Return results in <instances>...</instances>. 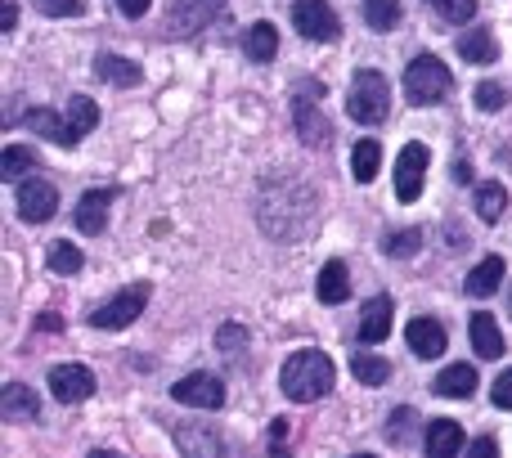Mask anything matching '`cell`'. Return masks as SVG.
<instances>
[{
  "mask_svg": "<svg viewBox=\"0 0 512 458\" xmlns=\"http://www.w3.org/2000/svg\"><path fill=\"white\" fill-rule=\"evenodd\" d=\"M36 167V153L27 144H9L0 153V180H27V171Z\"/></svg>",
  "mask_w": 512,
  "mask_h": 458,
  "instance_id": "27",
  "label": "cell"
},
{
  "mask_svg": "<svg viewBox=\"0 0 512 458\" xmlns=\"http://www.w3.org/2000/svg\"><path fill=\"white\" fill-rule=\"evenodd\" d=\"M387 108H391L387 77H382V72H373V68L355 72L351 95H346V113H351L355 122H364V126H378V122H387Z\"/></svg>",
  "mask_w": 512,
  "mask_h": 458,
  "instance_id": "2",
  "label": "cell"
},
{
  "mask_svg": "<svg viewBox=\"0 0 512 458\" xmlns=\"http://www.w3.org/2000/svg\"><path fill=\"white\" fill-rule=\"evenodd\" d=\"M405 337H409V351H414L418 360H441V355H445V346H450V337H445V328L436 324V319H427V315L409 319Z\"/></svg>",
  "mask_w": 512,
  "mask_h": 458,
  "instance_id": "12",
  "label": "cell"
},
{
  "mask_svg": "<svg viewBox=\"0 0 512 458\" xmlns=\"http://www.w3.org/2000/svg\"><path fill=\"white\" fill-rule=\"evenodd\" d=\"M221 9H225V0H171L167 32L171 36H194V32H203Z\"/></svg>",
  "mask_w": 512,
  "mask_h": 458,
  "instance_id": "8",
  "label": "cell"
},
{
  "mask_svg": "<svg viewBox=\"0 0 512 458\" xmlns=\"http://www.w3.org/2000/svg\"><path fill=\"white\" fill-rule=\"evenodd\" d=\"M243 337H248V333H243L239 324H225L216 342H221V351H225V355H239V351H243Z\"/></svg>",
  "mask_w": 512,
  "mask_h": 458,
  "instance_id": "38",
  "label": "cell"
},
{
  "mask_svg": "<svg viewBox=\"0 0 512 458\" xmlns=\"http://www.w3.org/2000/svg\"><path fill=\"white\" fill-rule=\"evenodd\" d=\"M108 207H113V189H90V194L77 203V229L81 234H104Z\"/></svg>",
  "mask_w": 512,
  "mask_h": 458,
  "instance_id": "16",
  "label": "cell"
},
{
  "mask_svg": "<svg viewBox=\"0 0 512 458\" xmlns=\"http://www.w3.org/2000/svg\"><path fill=\"white\" fill-rule=\"evenodd\" d=\"M391 333V297H373L360 315V342H382Z\"/></svg>",
  "mask_w": 512,
  "mask_h": 458,
  "instance_id": "21",
  "label": "cell"
},
{
  "mask_svg": "<svg viewBox=\"0 0 512 458\" xmlns=\"http://www.w3.org/2000/svg\"><path fill=\"white\" fill-rule=\"evenodd\" d=\"M50 391L63 405H81V400L95 396V373L86 364H54L50 369Z\"/></svg>",
  "mask_w": 512,
  "mask_h": 458,
  "instance_id": "9",
  "label": "cell"
},
{
  "mask_svg": "<svg viewBox=\"0 0 512 458\" xmlns=\"http://www.w3.org/2000/svg\"><path fill=\"white\" fill-rule=\"evenodd\" d=\"M418 247H423V229H400V234L382 238V252L387 256H418Z\"/></svg>",
  "mask_w": 512,
  "mask_h": 458,
  "instance_id": "33",
  "label": "cell"
},
{
  "mask_svg": "<svg viewBox=\"0 0 512 458\" xmlns=\"http://www.w3.org/2000/svg\"><path fill=\"white\" fill-rule=\"evenodd\" d=\"M427 149L423 144H405L396 158V198L400 203H418V194H423V176H427Z\"/></svg>",
  "mask_w": 512,
  "mask_h": 458,
  "instance_id": "7",
  "label": "cell"
},
{
  "mask_svg": "<svg viewBox=\"0 0 512 458\" xmlns=\"http://www.w3.org/2000/svg\"><path fill=\"white\" fill-rule=\"evenodd\" d=\"M364 23L373 32H391L400 23V0H364Z\"/></svg>",
  "mask_w": 512,
  "mask_h": 458,
  "instance_id": "29",
  "label": "cell"
},
{
  "mask_svg": "<svg viewBox=\"0 0 512 458\" xmlns=\"http://www.w3.org/2000/svg\"><path fill=\"white\" fill-rule=\"evenodd\" d=\"M472 346H477L481 360H499L504 355V333H499L495 315H486V310L472 315Z\"/></svg>",
  "mask_w": 512,
  "mask_h": 458,
  "instance_id": "20",
  "label": "cell"
},
{
  "mask_svg": "<svg viewBox=\"0 0 512 458\" xmlns=\"http://www.w3.org/2000/svg\"><path fill=\"white\" fill-rule=\"evenodd\" d=\"M333 360H328L324 351H297L283 360L279 369V387L288 400H297V405H310V400L328 396L333 391Z\"/></svg>",
  "mask_w": 512,
  "mask_h": 458,
  "instance_id": "1",
  "label": "cell"
},
{
  "mask_svg": "<svg viewBox=\"0 0 512 458\" xmlns=\"http://www.w3.org/2000/svg\"><path fill=\"white\" fill-rule=\"evenodd\" d=\"M459 54L468 63H495V36H490L486 27H477V32H468L459 41Z\"/></svg>",
  "mask_w": 512,
  "mask_h": 458,
  "instance_id": "28",
  "label": "cell"
},
{
  "mask_svg": "<svg viewBox=\"0 0 512 458\" xmlns=\"http://www.w3.org/2000/svg\"><path fill=\"white\" fill-rule=\"evenodd\" d=\"M14 23H18V5L9 0V5L0 9V27H5V32H14Z\"/></svg>",
  "mask_w": 512,
  "mask_h": 458,
  "instance_id": "43",
  "label": "cell"
},
{
  "mask_svg": "<svg viewBox=\"0 0 512 458\" xmlns=\"http://www.w3.org/2000/svg\"><path fill=\"white\" fill-rule=\"evenodd\" d=\"M36 328H45V333H59L63 319H59V315H41V319H36Z\"/></svg>",
  "mask_w": 512,
  "mask_h": 458,
  "instance_id": "44",
  "label": "cell"
},
{
  "mask_svg": "<svg viewBox=\"0 0 512 458\" xmlns=\"http://www.w3.org/2000/svg\"><path fill=\"white\" fill-rule=\"evenodd\" d=\"M504 283V256H486L481 265H472L468 274V297H490Z\"/></svg>",
  "mask_w": 512,
  "mask_h": 458,
  "instance_id": "23",
  "label": "cell"
},
{
  "mask_svg": "<svg viewBox=\"0 0 512 458\" xmlns=\"http://www.w3.org/2000/svg\"><path fill=\"white\" fill-rule=\"evenodd\" d=\"M409 423H414V409H400V418H391V423H387V436H391V441H405Z\"/></svg>",
  "mask_w": 512,
  "mask_h": 458,
  "instance_id": "39",
  "label": "cell"
},
{
  "mask_svg": "<svg viewBox=\"0 0 512 458\" xmlns=\"http://www.w3.org/2000/svg\"><path fill=\"white\" fill-rule=\"evenodd\" d=\"M36 414H41V400H36L32 387H23V382L0 387V418L5 423H32Z\"/></svg>",
  "mask_w": 512,
  "mask_h": 458,
  "instance_id": "14",
  "label": "cell"
},
{
  "mask_svg": "<svg viewBox=\"0 0 512 458\" xmlns=\"http://www.w3.org/2000/svg\"><path fill=\"white\" fill-rule=\"evenodd\" d=\"M72 122V131L77 135H90L99 126V104L95 99H86V95H72V104H68V113H63Z\"/></svg>",
  "mask_w": 512,
  "mask_h": 458,
  "instance_id": "30",
  "label": "cell"
},
{
  "mask_svg": "<svg viewBox=\"0 0 512 458\" xmlns=\"http://www.w3.org/2000/svg\"><path fill=\"white\" fill-rule=\"evenodd\" d=\"M117 5H122V14L140 18V14H149V5H153V0H117Z\"/></svg>",
  "mask_w": 512,
  "mask_h": 458,
  "instance_id": "42",
  "label": "cell"
},
{
  "mask_svg": "<svg viewBox=\"0 0 512 458\" xmlns=\"http://www.w3.org/2000/svg\"><path fill=\"white\" fill-rule=\"evenodd\" d=\"M355 458H378V454H355Z\"/></svg>",
  "mask_w": 512,
  "mask_h": 458,
  "instance_id": "47",
  "label": "cell"
},
{
  "mask_svg": "<svg viewBox=\"0 0 512 458\" xmlns=\"http://www.w3.org/2000/svg\"><path fill=\"white\" fill-rule=\"evenodd\" d=\"M243 54H248L252 63H270L274 54H279V32H274V23H252L248 36H243Z\"/></svg>",
  "mask_w": 512,
  "mask_h": 458,
  "instance_id": "22",
  "label": "cell"
},
{
  "mask_svg": "<svg viewBox=\"0 0 512 458\" xmlns=\"http://www.w3.org/2000/svg\"><path fill=\"white\" fill-rule=\"evenodd\" d=\"M283 436H288V423H283V418H274V423H270V454L288 450V445H283Z\"/></svg>",
  "mask_w": 512,
  "mask_h": 458,
  "instance_id": "41",
  "label": "cell"
},
{
  "mask_svg": "<svg viewBox=\"0 0 512 458\" xmlns=\"http://www.w3.org/2000/svg\"><path fill=\"white\" fill-rule=\"evenodd\" d=\"M463 450V427L450 423V418H436L423 436V454L427 458H459Z\"/></svg>",
  "mask_w": 512,
  "mask_h": 458,
  "instance_id": "15",
  "label": "cell"
},
{
  "mask_svg": "<svg viewBox=\"0 0 512 458\" xmlns=\"http://www.w3.org/2000/svg\"><path fill=\"white\" fill-rule=\"evenodd\" d=\"M315 297L324 301V306H342L346 297H351V274H346L342 261H328L324 270H319L315 279Z\"/></svg>",
  "mask_w": 512,
  "mask_h": 458,
  "instance_id": "17",
  "label": "cell"
},
{
  "mask_svg": "<svg viewBox=\"0 0 512 458\" xmlns=\"http://www.w3.org/2000/svg\"><path fill=\"white\" fill-rule=\"evenodd\" d=\"M436 396H450V400H468L477 391V369L472 364H450L445 373H436Z\"/></svg>",
  "mask_w": 512,
  "mask_h": 458,
  "instance_id": "19",
  "label": "cell"
},
{
  "mask_svg": "<svg viewBox=\"0 0 512 458\" xmlns=\"http://www.w3.org/2000/svg\"><path fill=\"white\" fill-rule=\"evenodd\" d=\"M508 315H512V288H508Z\"/></svg>",
  "mask_w": 512,
  "mask_h": 458,
  "instance_id": "46",
  "label": "cell"
},
{
  "mask_svg": "<svg viewBox=\"0 0 512 458\" xmlns=\"http://www.w3.org/2000/svg\"><path fill=\"white\" fill-rule=\"evenodd\" d=\"M450 68H445L436 54H418L414 63L405 68V99L409 104H418V108H427V104H441L445 95H450Z\"/></svg>",
  "mask_w": 512,
  "mask_h": 458,
  "instance_id": "3",
  "label": "cell"
},
{
  "mask_svg": "<svg viewBox=\"0 0 512 458\" xmlns=\"http://www.w3.org/2000/svg\"><path fill=\"white\" fill-rule=\"evenodd\" d=\"M50 270L54 274H77L81 265H86V256H81V247H72V243H50Z\"/></svg>",
  "mask_w": 512,
  "mask_h": 458,
  "instance_id": "32",
  "label": "cell"
},
{
  "mask_svg": "<svg viewBox=\"0 0 512 458\" xmlns=\"http://www.w3.org/2000/svg\"><path fill=\"white\" fill-rule=\"evenodd\" d=\"M171 400H180V405H189V409H221L225 382L216 378V373H189V378H180L176 387H171Z\"/></svg>",
  "mask_w": 512,
  "mask_h": 458,
  "instance_id": "6",
  "label": "cell"
},
{
  "mask_svg": "<svg viewBox=\"0 0 512 458\" xmlns=\"http://www.w3.org/2000/svg\"><path fill=\"white\" fill-rule=\"evenodd\" d=\"M95 77L108 81V86H140L144 68L131 59H122V54H95Z\"/></svg>",
  "mask_w": 512,
  "mask_h": 458,
  "instance_id": "18",
  "label": "cell"
},
{
  "mask_svg": "<svg viewBox=\"0 0 512 458\" xmlns=\"http://www.w3.org/2000/svg\"><path fill=\"white\" fill-rule=\"evenodd\" d=\"M468 458H499L495 436H481V441H472V445H468Z\"/></svg>",
  "mask_w": 512,
  "mask_h": 458,
  "instance_id": "40",
  "label": "cell"
},
{
  "mask_svg": "<svg viewBox=\"0 0 512 458\" xmlns=\"http://www.w3.org/2000/svg\"><path fill=\"white\" fill-rule=\"evenodd\" d=\"M292 27H297L306 41H337L342 23H337V9L328 0H297L292 5Z\"/></svg>",
  "mask_w": 512,
  "mask_h": 458,
  "instance_id": "5",
  "label": "cell"
},
{
  "mask_svg": "<svg viewBox=\"0 0 512 458\" xmlns=\"http://www.w3.org/2000/svg\"><path fill=\"white\" fill-rule=\"evenodd\" d=\"M508 90L499 86V81H481L477 86V108H486V113H495V108H504Z\"/></svg>",
  "mask_w": 512,
  "mask_h": 458,
  "instance_id": "35",
  "label": "cell"
},
{
  "mask_svg": "<svg viewBox=\"0 0 512 458\" xmlns=\"http://www.w3.org/2000/svg\"><path fill=\"white\" fill-rule=\"evenodd\" d=\"M378 167H382L378 140H360V144H355V153H351V176L360 180V185H369V180L378 176Z\"/></svg>",
  "mask_w": 512,
  "mask_h": 458,
  "instance_id": "26",
  "label": "cell"
},
{
  "mask_svg": "<svg viewBox=\"0 0 512 458\" xmlns=\"http://www.w3.org/2000/svg\"><path fill=\"white\" fill-rule=\"evenodd\" d=\"M504 207H508L504 185H495V180H490V185L477 189V216H481V221H499V216H504Z\"/></svg>",
  "mask_w": 512,
  "mask_h": 458,
  "instance_id": "31",
  "label": "cell"
},
{
  "mask_svg": "<svg viewBox=\"0 0 512 458\" xmlns=\"http://www.w3.org/2000/svg\"><path fill=\"white\" fill-rule=\"evenodd\" d=\"M23 126L32 135H45V140H54V144H63V149H72V144L81 140L77 131H72V122L68 117H59L54 108H32V113L23 117Z\"/></svg>",
  "mask_w": 512,
  "mask_h": 458,
  "instance_id": "13",
  "label": "cell"
},
{
  "mask_svg": "<svg viewBox=\"0 0 512 458\" xmlns=\"http://www.w3.org/2000/svg\"><path fill=\"white\" fill-rule=\"evenodd\" d=\"M59 212V189L50 180H18V216L32 225L50 221Z\"/></svg>",
  "mask_w": 512,
  "mask_h": 458,
  "instance_id": "10",
  "label": "cell"
},
{
  "mask_svg": "<svg viewBox=\"0 0 512 458\" xmlns=\"http://www.w3.org/2000/svg\"><path fill=\"white\" fill-rule=\"evenodd\" d=\"M297 135H301L306 144H328V126H324V117L315 113L310 95H301V99H297Z\"/></svg>",
  "mask_w": 512,
  "mask_h": 458,
  "instance_id": "24",
  "label": "cell"
},
{
  "mask_svg": "<svg viewBox=\"0 0 512 458\" xmlns=\"http://www.w3.org/2000/svg\"><path fill=\"white\" fill-rule=\"evenodd\" d=\"M490 400H495L499 409H512V369H504L495 378V387H490Z\"/></svg>",
  "mask_w": 512,
  "mask_h": 458,
  "instance_id": "37",
  "label": "cell"
},
{
  "mask_svg": "<svg viewBox=\"0 0 512 458\" xmlns=\"http://www.w3.org/2000/svg\"><path fill=\"white\" fill-rule=\"evenodd\" d=\"M36 9L50 18H77L81 14V0H36Z\"/></svg>",
  "mask_w": 512,
  "mask_h": 458,
  "instance_id": "36",
  "label": "cell"
},
{
  "mask_svg": "<svg viewBox=\"0 0 512 458\" xmlns=\"http://www.w3.org/2000/svg\"><path fill=\"white\" fill-rule=\"evenodd\" d=\"M176 445L185 458H230V445L221 441V432H212V427H203V423L176 427Z\"/></svg>",
  "mask_w": 512,
  "mask_h": 458,
  "instance_id": "11",
  "label": "cell"
},
{
  "mask_svg": "<svg viewBox=\"0 0 512 458\" xmlns=\"http://www.w3.org/2000/svg\"><path fill=\"white\" fill-rule=\"evenodd\" d=\"M144 306H149V283H131V288H122L108 306L90 310V328H99V333H117V328H131L135 319L144 315Z\"/></svg>",
  "mask_w": 512,
  "mask_h": 458,
  "instance_id": "4",
  "label": "cell"
},
{
  "mask_svg": "<svg viewBox=\"0 0 512 458\" xmlns=\"http://www.w3.org/2000/svg\"><path fill=\"white\" fill-rule=\"evenodd\" d=\"M351 373H355V382H364V387H382V382L391 378V364L382 360V355L355 351V355H351Z\"/></svg>",
  "mask_w": 512,
  "mask_h": 458,
  "instance_id": "25",
  "label": "cell"
},
{
  "mask_svg": "<svg viewBox=\"0 0 512 458\" xmlns=\"http://www.w3.org/2000/svg\"><path fill=\"white\" fill-rule=\"evenodd\" d=\"M427 5H432L445 23H468V18L477 14V0H427Z\"/></svg>",
  "mask_w": 512,
  "mask_h": 458,
  "instance_id": "34",
  "label": "cell"
},
{
  "mask_svg": "<svg viewBox=\"0 0 512 458\" xmlns=\"http://www.w3.org/2000/svg\"><path fill=\"white\" fill-rule=\"evenodd\" d=\"M90 458H122V454H108V450H95V454H90Z\"/></svg>",
  "mask_w": 512,
  "mask_h": 458,
  "instance_id": "45",
  "label": "cell"
}]
</instances>
